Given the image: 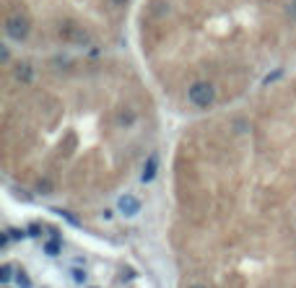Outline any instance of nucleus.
Returning a JSON list of instances; mask_svg holds the SVG:
<instances>
[{"instance_id": "f257e3e1", "label": "nucleus", "mask_w": 296, "mask_h": 288, "mask_svg": "<svg viewBox=\"0 0 296 288\" xmlns=\"http://www.w3.org/2000/svg\"><path fill=\"white\" fill-rule=\"evenodd\" d=\"M187 99H190L195 107L205 109V107H210V104L216 101V89H213V84H208V80H198V84L190 86Z\"/></svg>"}, {"instance_id": "f03ea898", "label": "nucleus", "mask_w": 296, "mask_h": 288, "mask_svg": "<svg viewBox=\"0 0 296 288\" xmlns=\"http://www.w3.org/2000/svg\"><path fill=\"white\" fill-rule=\"evenodd\" d=\"M29 31H31V21L21 13H13L6 18V36L16 39V42H24V39H29Z\"/></svg>"}, {"instance_id": "7ed1b4c3", "label": "nucleus", "mask_w": 296, "mask_h": 288, "mask_svg": "<svg viewBox=\"0 0 296 288\" xmlns=\"http://www.w3.org/2000/svg\"><path fill=\"white\" fill-rule=\"evenodd\" d=\"M117 208H120L122 216H135V213L141 211V200H138L135 195H122L120 202H117Z\"/></svg>"}, {"instance_id": "20e7f679", "label": "nucleus", "mask_w": 296, "mask_h": 288, "mask_svg": "<svg viewBox=\"0 0 296 288\" xmlns=\"http://www.w3.org/2000/svg\"><path fill=\"white\" fill-rule=\"evenodd\" d=\"M156 169H159V158H156V153H151V156H148V161H146V167H143L141 179H143V182H151V179L156 177Z\"/></svg>"}, {"instance_id": "39448f33", "label": "nucleus", "mask_w": 296, "mask_h": 288, "mask_svg": "<svg viewBox=\"0 0 296 288\" xmlns=\"http://www.w3.org/2000/svg\"><path fill=\"white\" fill-rule=\"evenodd\" d=\"M16 80H21V84H31V80H34V68L29 63H18L16 65Z\"/></svg>"}, {"instance_id": "423d86ee", "label": "nucleus", "mask_w": 296, "mask_h": 288, "mask_svg": "<svg viewBox=\"0 0 296 288\" xmlns=\"http://www.w3.org/2000/svg\"><path fill=\"white\" fill-rule=\"evenodd\" d=\"M60 250H63V246H60V239H50V241L45 244V252H47L50 257H57Z\"/></svg>"}, {"instance_id": "0eeeda50", "label": "nucleus", "mask_w": 296, "mask_h": 288, "mask_svg": "<svg viewBox=\"0 0 296 288\" xmlns=\"http://www.w3.org/2000/svg\"><path fill=\"white\" fill-rule=\"evenodd\" d=\"M11 265H3V268H0V283H8L11 280Z\"/></svg>"}, {"instance_id": "6e6552de", "label": "nucleus", "mask_w": 296, "mask_h": 288, "mask_svg": "<svg viewBox=\"0 0 296 288\" xmlns=\"http://www.w3.org/2000/svg\"><path fill=\"white\" fill-rule=\"evenodd\" d=\"M16 280H18V288H31V280H29L24 273H18V275H16Z\"/></svg>"}, {"instance_id": "1a4fd4ad", "label": "nucleus", "mask_w": 296, "mask_h": 288, "mask_svg": "<svg viewBox=\"0 0 296 288\" xmlns=\"http://www.w3.org/2000/svg\"><path fill=\"white\" fill-rule=\"evenodd\" d=\"M73 280H75V283H83V280H86V270H73Z\"/></svg>"}, {"instance_id": "9d476101", "label": "nucleus", "mask_w": 296, "mask_h": 288, "mask_svg": "<svg viewBox=\"0 0 296 288\" xmlns=\"http://www.w3.org/2000/svg\"><path fill=\"white\" fill-rule=\"evenodd\" d=\"M8 234H11V239H24V236H29V234H24L21 229H8Z\"/></svg>"}, {"instance_id": "9b49d317", "label": "nucleus", "mask_w": 296, "mask_h": 288, "mask_svg": "<svg viewBox=\"0 0 296 288\" xmlns=\"http://www.w3.org/2000/svg\"><path fill=\"white\" fill-rule=\"evenodd\" d=\"M281 75H283V70H273V73H270V75L265 78V84H273V80H278Z\"/></svg>"}, {"instance_id": "f8f14e48", "label": "nucleus", "mask_w": 296, "mask_h": 288, "mask_svg": "<svg viewBox=\"0 0 296 288\" xmlns=\"http://www.w3.org/2000/svg\"><path fill=\"white\" fill-rule=\"evenodd\" d=\"M55 213H60V216H63V218H68V221H70L73 226H78V218H73V216H70L68 211H55Z\"/></svg>"}, {"instance_id": "ddd939ff", "label": "nucleus", "mask_w": 296, "mask_h": 288, "mask_svg": "<svg viewBox=\"0 0 296 288\" xmlns=\"http://www.w3.org/2000/svg\"><path fill=\"white\" fill-rule=\"evenodd\" d=\"M286 11H288V16H291V18L296 21V0H291V3H288V8H286Z\"/></svg>"}, {"instance_id": "4468645a", "label": "nucleus", "mask_w": 296, "mask_h": 288, "mask_svg": "<svg viewBox=\"0 0 296 288\" xmlns=\"http://www.w3.org/2000/svg\"><path fill=\"white\" fill-rule=\"evenodd\" d=\"M39 234H42V229H39L36 223H31V226H29V236H39Z\"/></svg>"}, {"instance_id": "2eb2a0df", "label": "nucleus", "mask_w": 296, "mask_h": 288, "mask_svg": "<svg viewBox=\"0 0 296 288\" xmlns=\"http://www.w3.org/2000/svg\"><path fill=\"white\" fill-rule=\"evenodd\" d=\"M0 60H3V63L8 60V47H3V50H0Z\"/></svg>"}, {"instance_id": "dca6fc26", "label": "nucleus", "mask_w": 296, "mask_h": 288, "mask_svg": "<svg viewBox=\"0 0 296 288\" xmlns=\"http://www.w3.org/2000/svg\"><path fill=\"white\" fill-rule=\"evenodd\" d=\"M112 3H125V0H112Z\"/></svg>"}, {"instance_id": "f3484780", "label": "nucleus", "mask_w": 296, "mask_h": 288, "mask_svg": "<svg viewBox=\"0 0 296 288\" xmlns=\"http://www.w3.org/2000/svg\"><path fill=\"white\" fill-rule=\"evenodd\" d=\"M195 288H205V285H195Z\"/></svg>"}]
</instances>
